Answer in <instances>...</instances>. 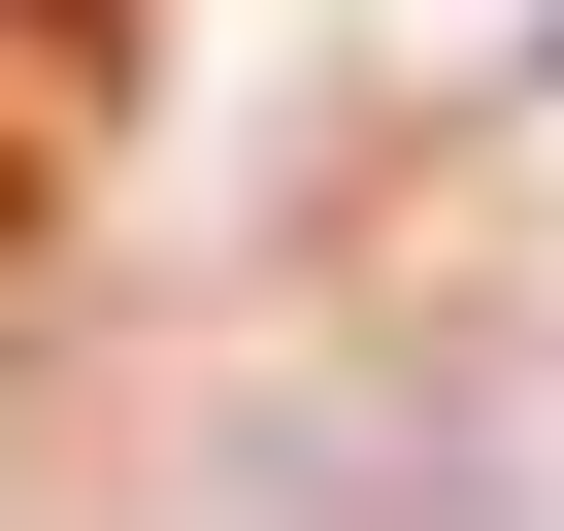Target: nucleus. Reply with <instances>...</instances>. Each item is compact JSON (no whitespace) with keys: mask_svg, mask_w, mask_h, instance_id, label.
Masks as SVG:
<instances>
[{"mask_svg":"<svg viewBox=\"0 0 564 531\" xmlns=\"http://www.w3.org/2000/svg\"><path fill=\"white\" fill-rule=\"evenodd\" d=\"M0 34H34V0H0Z\"/></svg>","mask_w":564,"mask_h":531,"instance_id":"f257e3e1","label":"nucleus"}]
</instances>
